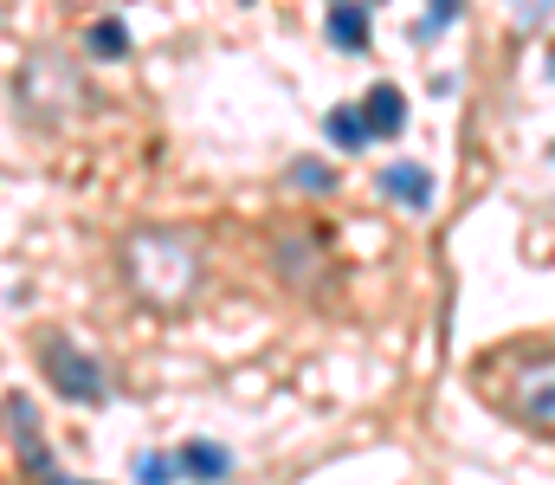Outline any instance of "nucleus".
Masks as SVG:
<instances>
[{"mask_svg": "<svg viewBox=\"0 0 555 485\" xmlns=\"http://www.w3.org/2000/svg\"><path fill=\"white\" fill-rule=\"evenodd\" d=\"M7 421H13L20 467H26V473H39V480H52L59 467H52V454H46V441H39V414H33V401H26V395H7Z\"/></svg>", "mask_w": 555, "mask_h": 485, "instance_id": "39448f33", "label": "nucleus"}, {"mask_svg": "<svg viewBox=\"0 0 555 485\" xmlns=\"http://www.w3.org/2000/svg\"><path fill=\"white\" fill-rule=\"evenodd\" d=\"M297 181H304V188H330V168H317V162H297Z\"/></svg>", "mask_w": 555, "mask_h": 485, "instance_id": "ddd939ff", "label": "nucleus"}, {"mask_svg": "<svg viewBox=\"0 0 555 485\" xmlns=\"http://www.w3.org/2000/svg\"><path fill=\"white\" fill-rule=\"evenodd\" d=\"M382 188H388L395 201H408V207H433V175H426L420 162H388V168H382Z\"/></svg>", "mask_w": 555, "mask_h": 485, "instance_id": "0eeeda50", "label": "nucleus"}, {"mask_svg": "<svg viewBox=\"0 0 555 485\" xmlns=\"http://www.w3.org/2000/svg\"><path fill=\"white\" fill-rule=\"evenodd\" d=\"M181 473H194V480H220V473H233V454L214 447V441H188V447H181Z\"/></svg>", "mask_w": 555, "mask_h": 485, "instance_id": "1a4fd4ad", "label": "nucleus"}, {"mask_svg": "<svg viewBox=\"0 0 555 485\" xmlns=\"http://www.w3.org/2000/svg\"><path fill=\"white\" fill-rule=\"evenodd\" d=\"M330 143H336V150H362V143H369V117L349 111V104L330 111Z\"/></svg>", "mask_w": 555, "mask_h": 485, "instance_id": "9d476101", "label": "nucleus"}, {"mask_svg": "<svg viewBox=\"0 0 555 485\" xmlns=\"http://www.w3.org/2000/svg\"><path fill=\"white\" fill-rule=\"evenodd\" d=\"M124 272H130V285H137L149 305H188L194 292H201V253L181 240V233H168V227H142L130 233V246H124Z\"/></svg>", "mask_w": 555, "mask_h": 485, "instance_id": "f03ea898", "label": "nucleus"}, {"mask_svg": "<svg viewBox=\"0 0 555 485\" xmlns=\"http://www.w3.org/2000/svg\"><path fill=\"white\" fill-rule=\"evenodd\" d=\"M452 13H459V0H433V20H426V33H439V26H452Z\"/></svg>", "mask_w": 555, "mask_h": 485, "instance_id": "4468645a", "label": "nucleus"}, {"mask_svg": "<svg viewBox=\"0 0 555 485\" xmlns=\"http://www.w3.org/2000/svg\"><path fill=\"white\" fill-rule=\"evenodd\" d=\"M362 117H369V137H401L408 130V98L395 85H375L369 104H362Z\"/></svg>", "mask_w": 555, "mask_h": 485, "instance_id": "423d86ee", "label": "nucleus"}, {"mask_svg": "<svg viewBox=\"0 0 555 485\" xmlns=\"http://www.w3.org/2000/svg\"><path fill=\"white\" fill-rule=\"evenodd\" d=\"M478 395L504 421L555 434V343H504V349H491L478 362Z\"/></svg>", "mask_w": 555, "mask_h": 485, "instance_id": "f257e3e1", "label": "nucleus"}, {"mask_svg": "<svg viewBox=\"0 0 555 485\" xmlns=\"http://www.w3.org/2000/svg\"><path fill=\"white\" fill-rule=\"evenodd\" d=\"M20 98H26L33 117H72V104H78V72H72L65 59H33V65L20 72Z\"/></svg>", "mask_w": 555, "mask_h": 485, "instance_id": "7ed1b4c3", "label": "nucleus"}, {"mask_svg": "<svg viewBox=\"0 0 555 485\" xmlns=\"http://www.w3.org/2000/svg\"><path fill=\"white\" fill-rule=\"evenodd\" d=\"M124 46H130V33H124L117 20H98V26H91V52H98V59H117Z\"/></svg>", "mask_w": 555, "mask_h": 485, "instance_id": "9b49d317", "label": "nucleus"}, {"mask_svg": "<svg viewBox=\"0 0 555 485\" xmlns=\"http://www.w3.org/2000/svg\"><path fill=\"white\" fill-rule=\"evenodd\" d=\"M46 369H52L59 395H72V401H104V395H111L104 369H98L78 343H65V336H52V343H46Z\"/></svg>", "mask_w": 555, "mask_h": 485, "instance_id": "20e7f679", "label": "nucleus"}, {"mask_svg": "<svg viewBox=\"0 0 555 485\" xmlns=\"http://www.w3.org/2000/svg\"><path fill=\"white\" fill-rule=\"evenodd\" d=\"M137 473H142V480H175V473H181V460H168V454H142Z\"/></svg>", "mask_w": 555, "mask_h": 485, "instance_id": "f8f14e48", "label": "nucleus"}, {"mask_svg": "<svg viewBox=\"0 0 555 485\" xmlns=\"http://www.w3.org/2000/svg\"><path fill=\"white\" fill-rule=\"evenodd\" d=\"M330 39L343 46V52H362L369 46V7H330Z\"/></svg>", "mask_w": 555, "mask_h": 485, "instance_id": "6e6552de", "label": "nucleus"}]
</instances>
